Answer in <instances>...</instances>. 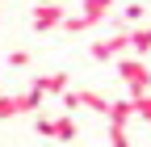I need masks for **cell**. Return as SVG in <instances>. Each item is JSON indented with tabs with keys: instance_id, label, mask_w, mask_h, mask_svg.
<instances>
[{
	"instance_id": "d6986e66",
	"label": "cell",
	"mask_w": 151,
	"mask_h": 147,
	"mask_svg": "<svg viewBox=\"0 0 151 147\" xmlns=\"http://www.w3.org/2000/svg\"><path fill=\"white\" fill-rule=\"evenodd\" d=\"M0 97H4V93H0Z\"/></svg>"
},
{
	"instance_id": "3957f363",
	"label": "cell",
	"mask_w": 151,
	"mask_h": 147,
	"mask_svg": "<svg viewBox=\"0 0 151 147\" xmlns=\"http://www.w3.org/2000/svg\"><path fill=\"white\" fill-rule=\"evenodd\" d=\"M63 21H67V13H63L59 0H55V4H34V13H29V30H34V34L63 30Z\"/></svg>"
},
{
	"instance_id": "4fadbf2b",
	"label": "cell",
	"mask_w": 151,
	"mask_h": 147,
	"mask_svg": "<svg viewBox=\"0 0 151 147\" xmlns=\"http://www.w3.org/2000/svg\"><path fill=\"white\" fill-rule=\"evenodd\" d=\"M130 101H134V118L151 122V93H143V97H130Z\"/></svg>"
},
{
	"instance_id": "6da1fadb",
	"label": "cell",
	"mask_w": 151,
	"mask_h": 147,
	"mask_svg": "<svg viewBox=\"0 0 151 147\" xmlns=\"http://www.w3.org/2000/svg\"><path fill=\"white\" fill-rule=\"evenodd\" d=\"M118 80L126 84V93H130V97L151 93V67L139 59V55H122V59H118Z\"/></svg>"
},
{
	"instance_id": "30bf717a",
	"label": "cell",
	"mask_w": 151,
	"mask_h": 147,
	"mask_svg": "<svg viewBox=\"0 0 151 147\" xmlns=\"http://www.w3.org/2000/svg\"><path fill=\"white\" fill-rule=\"evenodd\" d=\"M143 21H147V9L139 4V0H130V4L122 9V25H126V30H134V25H143Z\"/></svg>"
},
{
	"instance_id": "e0dca14e",
	"label": "cell",
	"mask_w": 151,
	"mask_h": 147,
	"mask_svg": "<svg viewBox=\"0 0 151 147\" xmlns=\"http://www.w3.org/2000/svg\"><path fill=\"white\" fill-rule=\"evenodd\" d=\"M63 109H67V114L80 109V93H76V88H67V93H63Z\"/></svg>"
},
{
	"instance_id": "277c9868",
	"label": "cell",
	"mask_w": 151,
	"mask_h": 147,
	"mask_svg": "<svg viewBox=\"0 0 151 147\" xmlns=\"http://www.w3.org/2000/svg\"><path fill=\"white\" fill-rule=\"evenodd\" d=\"M34 84L42 88L46 97H63V93H67V71H46V76H38Z\"/></svg>"
},
{
	"instance_id": "5bb4252c",
	"label": "cell",
	"mask_w": 151,
	"mask_h": 147,
	"mask_svg": "<svg viewBox=\"0 0 151 147\" xmlns=\"http://www.w3.org/2000/svg\"><path fill=\"white\" fill-rule=\"evenodd\" d=\"M109 147H130V139H126V126H113V122H109Z\"/></svg>"
},
{
	"instance_id": "9a60e30c",
	"label": "cell",
	"mask_w": 151,
	"mask_h": 147,
	"mask_svg": "<svg viewBox=\"0 0 151 147\" xmlns=\"http://www.w3.org/2000/svg\"><path fill=\"white\" fill-rule=\"evenodd\" d=\"M34 130L42 139H55V118H34Z\"/></svg>"
},
{
	"instance_id": "5b68a950",
	"label": "cell",
	"mask_w": 151,
	"mask_h": 147,
	"mask_svg": "<svg viewBox=\"0 0 151 147\" xmlns=\"http://www.w3.org/2000/svg\"><path fill=\"white\" fill-rule=\"evenodd\" d=\"M113 126H126L130 118H134V101H130V97H113L109 101V114H105Z\"/></svg>"
},
{
	"instance_id": "7c38bea8",
	"label": "cell",
	"mask_w": 151,
	"mask_h": 147,
	"mask_svg": "<svg viewBox=\"0 0 151 147\" xmlns=\"http://www.w3.org/2000/svg\"><path fill=\"white\" fill-rule=\"evenodd\" d=\"M92 25H97V21H92V17H84V13H80V17H67V21H63V30H67V34H84V30H92Z\"/></svg>"
},
{
	"instance_id": "8fae6325",
	"label": "cell",
	"mask_w": 151,
	"mask_h": 147,
	"mask_svg": "<svg viewBox=\"0 0 151 147\" xmlns=\"http://www.w3.org/2000/svg\"><path fill=\"white\" fill-rule=\"evenodd\" d=\"M130 50H134L139 59L151 55V30H130Z\"/></svg>"
},
{
	"instance_id": "ba28073f",
	"label": "cell",
	"mask_w": 151,
	"mask_h": 147,
	"mask_svg": "<svg viewBox=\"0 0 151 147\" xmlns=\"http://www.w3.org/2000/svg\"><path fill=\"white\" fill-rule=\"evenodd\" d=\"M76 135H80V126H76V118H71V114L55 118V139H59V143H76Z\"/></svg>"
},
{
	"instance_id": "8992f818",
	"label": "cell",
	"mask_w": 151,
	"mask_h": 147,
	"mask_svg": "<svg viewBox=\"0 0 151 147\" xmlns=\"http://www.w3.org/2000/svg\"><path fill=\"white\" fill-rule=\"evenodd\" d=\"M80 93V109H92V114H109V101L113 97H101L97 88H76Z\"/></svg>"
},
{
	"instance_id": "52a82bcc",
	"label": "cell",
	"mask_w": 151,
	"mask_h": 147,
	"mask_svg": "<svg viewBox=\"0 0 151 147\" xmlns=\"http://www.w3.org/2000/svg\"><path fill=\"white\" fill-rule=\"evenodd\" d=\"M113 4H118V0H80V13H84V17H92V21L101 25L105 17H109V9H113Z\"/></svg>"
},
{
	"instance_id": "9c48e42d",
	"label": "cell",
	"mask_w": 151,
	"mask_h": 147,
	"mask_svg": "<svg viewBox=\"0 0 151 147\" xmlns=\"http://www.w3.org/2000/svg\"><path fill=\"white\" fill-rule=\"evenodd\" d=\"M17 114H29L25 93H17V97H0V118H17Z\"/></svg>"
},
{
	"instance_id": "2e32d148",
	"label": "cell",
	"mask_w": 151,
	"mask_h": 147,
	"mask_svg": "<svg viewBox=\"0 0 151 147\" xmlns=\"http://www.w3.org/2000/svg\"><path fill=\"white\" fill-rule=\"evenodd\" d=\"M9 67H29V50H9Z\"/></svg>"
},
{
	"instance_id": "7a4b0ae2",
	"label": "cell",
	"mask_w": 151,
	"mask_h": 147,
	"mask_svg": "<svg viewBox=\"0 0 151 147\" xmlns=\"http://www.w3.org/2000/svg\"><path fill=\"white\" fill-rule=\"evenodd\" d=\"M126 50H130V30H126V25L113 30V34H105V38H97V42L88 46V55H92L97 63H118Z\"/></svg>"
},
{
	"instance_id": "ac0fdd59",
	"label": "cell",
	"mask_w": 151,
	"mask_h": 147,
	"mask_svg": "<svg viewBox=\"0 0 151 147\" xmlns=\"http://www.w3.org/2000/svg\"><path fill=\"white\" fill-rule=\"evenodd\" d=\"M38 4H55V0H38Z\"/></svg>"
}]
</instances>
